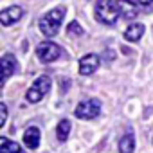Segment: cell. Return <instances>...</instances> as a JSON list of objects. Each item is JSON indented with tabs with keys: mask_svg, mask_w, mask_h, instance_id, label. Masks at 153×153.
I'll return each mask as SVG.
<instances>
[{
	"mask_svg": "<svg viewBox=\"0 0 153 153\" xmlns=\"http://www.w3.org/2000/svg\"><path fill=\"white\" fill-rule=\"evenodd\" d=\"M65 13H67V9H65L63 6H58V7L51 9L47 15H43V16L40 18L38 27H40V31L43 33V36L52 38V36L58 34V31H59V27H61V22H63V18H65Z\"/></svg>",
	"mask_w": 153,
	"mask_h": 153,
	"instance_id": "obj_1",
	"label": "cell"
},
{
	"mask_svg": "<svg viewBox=\"0 0 153 153\" xmlns=\"http://www.w3.org/2000/svg\"><path fill=\"white\" fill-rule=\"evenodd\" d=\"M94 11H96V18L99 24H105V25H115L117 18H119V7L114 0H96V6H94Z\"/></svg>",
	"mask_w": 153,
	"mask_h": 153,
	"instance_id": "obj_2",
	"label": "cell"
},
{
	"mask_svg": "<svg viewBox=\"0 0 153 153\" xmlns=\"http://www.w3.org/2000/svg\"><path fill=\"white\" fill-rule=\"evenodd\" d=\"M51 85H52V81H51L49 76H40V78H36V81L31 85V88L27 90L25 99H27L29 103H38V101H42V99L49 94Z\"/></svg>",
	"mask_w": 153,
	"mask_h": 153,
	"instance_id": "obj_3",
	"label": "cell"
},
{
	"mask_svg": "<svg viewBox=\"0 0 153 153\" xmlns=\"http://www.w3.org/2000/svg\"><path fill=\"white\" fill-rule=\"evenodd\" d=\"M76 117L78 119H96L99 114H101V101L99 99H87V101H81L74 110Z\"/></svg>",
	"mask_w": 153,
	"mask_h": 153,
	"instance_id": "obj_4",
	"label": "cell"
},
{
	"mask_svg": "<svg viewBox=\"0 0 153 153\" xmlns=\"http://www.w3.org/2000/svg\"><path fill=\"white\" fill-rule=\"evenodd\" d=\"M36 56L42 63H52L61 56V47L52 42H42L36 47Z\"/></svg>",
	"mask_w": 153,
	"mask_h": 153,
	"instance_id": "obj_5",
	"label": "cell"
},
{
	"mask_svg": "<svg viewBox=\"0 0 153 153\" xmlns=\"http://www.w3.org/2000/svg\"><path fill=\"white\" fill-rule=\"evenodd\" d=\"M24 11L20 6H11V7H6L0 11V24H2L4 27H9L13 24H16L20 18H22Z\"/></svg>",
	"mask_w": 153,
	"mask_h": 153,
	"instance_id": "obj_6",
	"label": "cell"
},
{
	"mask_svg": "<svg viewBox=\"0 0 153 153\" xmlns=\"http://www.w3.org/2000/svg\"><path fill=\"white\" fill-rule=\"evenodd\" d=\"M99 56L97 54H87L79 59V74L81 76H90L99 68Z\"/></svg>",
	"mask_w": 153,
	"mask_h": 153,
	"instance_id": "obj_7",
	"label": "cell"
},
{
	"mask_svg": "<svg viewBox=\"0 0 153 153\" xmlns=\"http://www.w3.org/2000/svg\"><path fill=\"white\" fill-rule=\"evenodd\" d=\"M0 65H2V83H6L11 76L18 70L16 58H15L13 54H4L2 59H0Z\"/></svg>",
	"mask_w": 153,
	"mask_h": 153,
	"instance_id": "obj_8",
	"label": "cell"
},
{
	"mask_svg": "<svg viewBox=\"0 0 153 153\" xmlns=\"http://www.w3.org/2000/svg\"><path fill=\"white\" fill-rule=\"evenodd\" d=\"M115 4L119 7V13L124 20H135L139 15V7L131 2V0H115Z\"/></svg>",
	"mask_w": 153,
	"mask_h": 153,
	"instance_id": "obj_9",
	"label": "cell"
},
{
	"mask_svg": "<svg viewBox=\"0 0 153 153\" xmlns=\"http://www.w3.org/2000/svg\"><path fill=\"white\" fill-rule=\"evenodd\" d=\"M24 144L29 149H38V146H40V130L36 126H31V128L25 130V133H24Z\"/></svg>",
	"mask_w": 153,
	"mask_h": 153,
	"instance_id": "obj_10",
	"label": "cell"
},
{
	"mask_svg": "<svg viewBox=\"0 0 153 153\" xmlns=\"http://www.w3.org/2000/svg\"><path fill=\"white\" fill-rule=\"evenodd\" d=\"M144 31H146V27L142 24H130V27L124 31V40H128V42H139L142 38Z\"/></svg>",
	"mask_w": 153,
	"mask_h": 153,
	"instance_id": "obj_11",
	"label": "cell"
},
{
	"mask_svg": "<svg viewBox=\"0 0 153 153\" xmlns=\"http://www.w3.org/2000/svg\"><path fill=\"white\" fill-rule=\"evenodd\" d=\"M133 149H135V135L128 131L119 140V153H133Z\"/></svg>",
	"mask_w": 153,
	"mask_h": 153,
	"instance_id": "obj_12",
	"label": "cell"
},
{
	"mask_svg": "<svg viewBox=\"0 0 153 153\" xmlns=\"http://www.w3.org/2000/svg\"><path fill=\"white\" fill-rule=\"evenodd\" d=\"M70 128H72L70 121H68V119H61V121L58 123V128H56V135H58V140L65 142V140L68 139V135H70Z\"/></svg>",
	"mask_w": 153,
	"mask_h": 153,
	"instance_id": "obj_13",
	"label": "cell"
},
{
	"mask_svg": "<svg viewBox=\"0 0 153 153\" xmlns=\"http://www.w3.org/2000/svg\"><path fill=\"white\" fill-rule=\"evenodd\" d=\"M20 151V144L15 140H7L6 137H0V153H16Z\"/></svg>",
	"mask_w": 153,
	"mask_h": 153,
	"instance_id": "obj_14",
	"label": "cell"
},
{
	"mask_svg": "<svg viewBox=\"0 0 153 153\" xmlns=\"http://www.w3.org/2000/svg\"><path fill=\"white\" fill-rule=\"evenodd\" d=\"M67 34H68V36H83L85 31H83V27L79 25L78 20H72V22L67 25Z\"/></svg>",
	"mask_w": 153,
	"mask_h": 153,
	"instance_id": "obj_15",
	"label": "cell"
},
{
	"mask_svg": "<svg viewBox=\"0 0 153 153\" xmlns=\"http://www.w3.org/2000/svg\"><path fill=\"white\" fill-rule=\"evenodd\" d=\"M6 119H7V106L6 103H0V128L6 124Z\"/></svg>",
	"mask_w": 153,
	"mask_h": 153,
	"instance_id": "obj_16",
	"label": "cell"
},
{
	"mask_svg": "<svg viewBox=\"0 0 153 153\" xmlns=\"http://www.w3.org/2000/svg\"><path fill=\"white\" fill-rule=\"evenodd\" d=\"M139 4L146 7V6H151V4H153V0H139Z\"/></svg>",
	"mask_w": 153,
	"mask_h": 153,
	"instance_id": "obj_17",
	"label": "cell"
},
{
	"mask_svg": "<svg viewBox=\"0 0 153 153\" xmlns=\"http://www.w3.org/2000/svg\"><path fill=\"white\" fill-rule=\"evenodd\" d=\"M16 153H25V151H24V149H20V151H16Z\"/></svg>",
	"mask_w": 153,
	"mask_h": 153,
	"instance_id": "obj_18",
	"label": "cell"
},
{
	"mask_svg": "<svg viewBox=\"0 0 153 153\" xmlns=\"http://www.w3.org/2000/svg\"><path fill=\"white\" fill-rule=\"evenodd\" d=\"M151 142H153V137H151Z\"/></svg>",
	"mask_w": 153,
	"mask_h": 153,
	"instance_id": "obj_19",
	"label": "cell"
}]
</instances>
